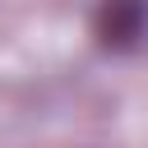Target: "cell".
<instances>
[{"mask_svg":"<svg viewBox=\"0 0 148 148\" xmlns=\"http://www.w3.org/2000/svg\"><path fill=\"white\" fill-rule=\"evenodd\" d=\"M92 32L116 56L139 51L148 42V0H102L92 14Z\"/></svg>","mask_w":148,"mask_h":148,"instance_id":"1","label":"cell"}]
</instances>
